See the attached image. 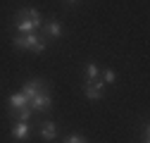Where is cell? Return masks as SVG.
I'll return each mask as SVG.
<instances>
[{
  "label": "cell",
  "mask_w": 150,
  "mask_h": 143,
  "mask_svg": "<svg viewBox=\"0 0 150 143\" xmlns=\"http://www.w3.org/2000/svg\"><path fill=\"white\" fill-rule=\"evenodd\" d=\"M83 72H86V81H98V79H100V67H98V62H86V64H83Z\"/></svg>",
  "instance_id": "cell-10"
},
{
  "label": "cell",
  "mask_w": 150,
  "mask_h": 143,
  "mask_svg": "<svg viewBox=\"0 0 150 143\" xmlns=\"http://www.w3.org/2000/svg\"><path fill=\"white\" fill-rule=\"evenodd\" d=\"M148 134H150L148 131V122H143V127H141V143H150L148 141Z\"/></svg>",
  "instance_id": "cell-14"
},
{
  "label": "cell",
  "mask_w": 150,
  "mask_h": 143,
  "mask_svg": "<svg viewBox=\"0 0 150 143\" xmlns=\"http://www.w3.org/2000/svg\"><path fill=\"white\" fill-rule=\"evenodd\" d=\"M7 105L10 107H24V105H29V98L19 91V93H12L10 98H7Z\"/></svg>",
  "instance_id": "cell-11"
},
{
  "label": "cell",
  "mask_w": 150,
  "mask_h": 143,
  "mask_svg": "<svg viewBox=\"0 0 150 143\" xmlns=\"http://www.w3.org/2000/svg\"><path fill=\"white\" fill-rule=\"evenodd\" d=\"M7 117L12 119V122H29L31 117H33V110L29 105H24V107H10L7 110Z\"/></svg>",
  "instance_id": "cell-9"
},
{
  "label": "cell",
  "mask_w": 150,
  "mask_h": 143,
  "mask_svg": "<svg viewBox=\"0 0 150 143\" xmlns=\"http://www.w3.org/2000/svg\"><path fill=\"white\" fill-rule=\"evenodd\" d=\"M48 43L50 41L45 36H41L38 31H33V33H14L12 36V48L14 50H31L36 55H43L48 50Z\"/></svg>",
  "instance_id": "cell-2"
},
{
  "label": "cell",
  "mask_w": 150,
  "mask_h": 143,
  "mask_svg": "<svg viewBox=\"0 0 150 143\" xmlns=\"http://www.w3.org/2000/svg\"><path fill=\"white\" fill-rule=\"evenodd\" d=\"M81 93L88 98V100H103L105 98V84L98 79V81H81Z\"/></svg>",
  "instance_id": "cell-4"
},
{
  "label": "cell",
  "mask_w": 150,
  "mask_h": 143,
  "mask_svg": "<svg viewBox=\"0 0 150 143\" xmlns=\"http://www.w3.org/2000/svg\"><path fill=\"white\" fill-rule=\"evenodd\" d=\"M62 143H88V138H86V136H81V134H69Z\"/></svg>",
  "instance_id": "cell-13"
},
{
  "label": "cell",
  "mask_w": 150,
  "mask_h": 143,
  "mask_svg": "<svg viewBox=\"0 0 150 143\" xmlns=\"http://www.w3.org/2000/svg\"><path fill=\"white\" fill-rule=\"evenodd\" d=\"M43 91H50V81L48 79H29L24 86H22V93L31 100L33 96H38V93H43Z\"/></svg>",
  "instance_id": "cell-6"
},
{
  "label": "cell",
  "mask_w": 150,
  "mask_h": 143,
  "mask_svg": "<svg viewBox=\"0 0 150 143\" xmlns=\"http://www.w3.org/2000/svg\"><path fill=\"white\" fill-rule=\"evenodd\" d=\"M62 3H67V5H79L81 0H62Z\"/></svg>",
  "instance_id": "cell-15"
},
{
  "label": "cell",
  "mask_w": 150,
  "mask_h": 143,
  "mask_svg": "<svg viewBox=\"0 0 150 143\" xmlns=\"http://www.w3.org/2000/svg\"><path fill=\"white\" fill-rule=\"evenodd\" d=\"M36 131H38L41 141H45V143H52L55 138L60 136L57 122H52V119H41V122H38V127H36Z\"/></svg>",
  "instance_id": "cell-5"
},
{
  "label": "cell",
  "mask_w": 150,
  "mask_h": 143,
  "mask_svg": "<svg viewBox=\"0 0 150 143\" xmlns=\"http://www.w3.org/2000/svg\"><path fill=\"white\" fill-rule=\"evenodd\" d=\"M29 107L33 110V115H36V112H43V115L52 112V93H50V91H43V93H38V96H33V98L29 100Z\"/></svg>",
  "instance_id": "cell-3"
},
{
  "label": "cell",
  "mask_w": 150,
  "mask_h": 143,
  "mask_svg": "<svg viewBox=\"0 0 150 143\" xmlns=\"http://www.w3.org/2000/svg\"><path fill=\"white\" fill-rule=\"evenodd\" d=\"M38 33L45 36L48 41H52V38H62V36H64V26H62V22H57V19H45L43 26L38 29Z\"/></svg>",
  "instance_id": "cell-7"
},
{
  "label": "cell",
  "mask_w": 150,
  "mask_h": 143,
  "mask_svg": "<svg viewBox=\"0 0 150 143\" xmlns=\"http://www.w3.org/2000/svg\"><path fill=\"white\" fill-rule=\"evenodd\" d=\"M31 134H33V129H31V124H29V122H12L10 136H12L14 141H29Z\"/></svg>",
  "instance_id": "cell-8"
},
{
  "label": "cell",
  "mask_w": 150,
  "mask_h": 143,
  "mask_svg": "<svg viewBox=\"0 0 150 143\" xmlns=\"http://www.w3.org/2000/svg\"><path fill=\"white\" fill-rule=\"evenodd\" d=\"M100 81L107 86V84H115L117 81V72L112 69V67H105V69H100Z\"/></svg>",
  "instance_id": "cell-12"
},
{
  "label": "cell",
  "mask_w": 150,
  "mask_h": 143,
  "mask_svg": "<svg viewBox=\"0 0 150 143\" xmlns=\"http://www.w3.org/2000/svg\"><path fill=\"white\" fill-rule=\"evenodd\" d=\"M43 22H45V17L36 7H19L12 17V29L17 33H33L43 26Z\"/></svg>",
  "instance_id": "cell-1"
}]
</instances>
